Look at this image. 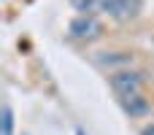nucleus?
Instances as JSON below:
<instances>
[{"mask_svg":"<svg viewBox=\"0 0 154 135\" xmlns=\"http://www.w3.org/2000/svg\"><path fill=\"white\" fill-rule=\"evenodd\" d=\"M111 89L119 95V97H127V95H138L146 84V76L141 70H130V68H122V70H114L111 78H108Z\"/></svg>","mask_w":154,"mask_h":135,"instance_id":"nucleus-1","label":"nucleus"},{"mask_svg":"<svg viewBox=\"0 0 154 135\" xmlns=\"http://www.w3.org/2000/svg\"><path fill=\"white\" fill-rule=\"evenodd\" d=\"M73 5L81 11V16H95V11H100V0H73Z\"/></svg>","mask_w":154,"mask_h":135,"instance_id":"nucleus-6","label":"nucleus"},{"mask_svg":"<svg viewBox=\"0 0 154 135\" xmlns=\"http://www.w3.org/2000/svg\"><path fill=\"white\" fill-rule=\"evenodd\" d=\"M152 41H154V38H152Z\"/></svg>","mask_w":154,"mask_h":135,"instance_id":"nucleus-10","label":"nucleus"},{"mask_svg":"<svg viewBox=\"0 0 154 135\" xmlns=\"http://www.w3.org/2000/svg\"><path fill=\"white\" fill-rule=\"evenodd\" d=\"M76 135H84V130H81V127H79V130H76Z\"/></svg>","mask_w":154,"mask_h":135,"instance_id":"nucleus-9","label":"nucleus"},{"mask_svg":"<svg viewBox=\"0 0 154 135\" xmlns=\"http://www.w3.org/2000/svg\"><path fill=\"white\" fill-rule=\"evenodd\" d=\"M130 62H133L130 51H103L97 57V65H103V68H119V65H130Z\"/></svg>","mask_w":154,"mask_h":135,"instance_id":"nucleus-5","label":"nucleus"},{"mask_svg":"<svg viewBox=\"0 0 154 135\" xmlns=\"http://www.w3.org/2000/svg\"><path fill=\"white\" fill-rule=\"evenodd\" d=\"M141 135H154V122H152V124H146V127L141 130Z\"/></svg>","mask_w":154,"mask_h":135,"instance_id":"nucleus-8","label":"nucleus"},{"mask_svg":"<svg viewBox=\"0 0 154 135\" xmlns=\"http://www.w3.org/2000/svg\"><path fill=\"white\" fill-rule=\"evenodd\" d=\"M119 106H122V111H125L130 119H143V116L152 114V103H149V97H143V92L119 97Z\"/></svg>","mask_w":154,"mask_h":135,"instance_id":"nucleus-4","label":"nucleus"},{"mask_svg":"<svg viewBox=\"0 0 154 135\" xmlns=\"http://www.w3.org/2000/svg\"><path fill=\"white\" fill-rule=\"evenodd\" d=\"M100 11H106L119 22H127L143 11V0H100Z\"/></svg>","mask_w":154,"mask_h":135,"instance_id":"nucleus-2","label":"nucleus"},{"mask_svg":"<svg viewBox=\"0 0 154 135\" xmlns=\"http://www.w3.org/2000/svg\"><path fill=\"white\" fill-rule=\"evenodd\" d=\"M68 35L73 41H95L103 35V24L95 16H76L68 27Z\"/></svg>","mask_w":154,"mask_h":135,"instance_id":"nucleus-3","label":"nucleus"},{"mask_svg":"<svg viewBox=\"0 0 154 135\" xmlns=\"http://www.w3.org/2000/svg\"><path fill=\"white\" fill-rule=\"evenodd\" d=\"M0 135H14V111H11L8 103L3 106V130H0Z\"/></svg>","mask_w":154,"mask_h":135,"instance_id":"nucleus-7","label":"nucleus"}]
</instances>
